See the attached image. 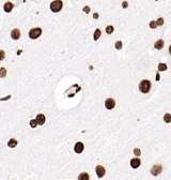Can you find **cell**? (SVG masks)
Masks as SVG:
<instances>
[{"label": "cell", "mask_w": 171, "mask_h": 180, "mask_svg": "<svg viewBox=\"0 0 171 180\" xmlns=\"http://www.w3.org/2000/svg\"><path fill=\"white\" fill-rule=\"evenodd\" d=\"M101 34H102L101 30H100V29H96L95 31H94V34H93V39H94V41H97V40L100 39Z\"/></svg>", "instance_id": "5bb4252c"}, {"label": "cell", "mask_w": 171, "mask_h": 180, "mask_svg": "<svg viewBox=\"0 0 171 180\" xmlns=\"http://www.w3.org/2000/svg\"><path fill=\"white\" fill-rule=\"evenodd\" d=\"M115 47H116V48H117V49H121V48H122V42H120V41L116 42Z\"/></svg>", "instance_id": "ffe728a7"}, {"label": "cell", "mask_w": 171, "mask_h": 180, "mask_svg": "<svg viewBox=\"0 0 171 180\" xmlns=\"http://www.w3.org/2000/svg\"><path fill=\"white\" fill-rule=\"evenodd\" d=\"M42 34V29L40 27H36V28H32L30 31H29V38L30 39H38V38Z\"/></svg>", "instance_id": "3957f363"}, {"label": "cell", "mask_w": 171, "mask_h": 180, "mask_svg": "<svg viewBox=\"0 0 171 180\" xmlns=\"http://www.w3.org/2000/svg\"><path fill=\"white\" fill-rule=\"evenodd\" d=\"M45 116L43 114H39L36 116V122H38V126H43L45 123Z\"/></svg>", "instance_id": "30bf717a"}, {"label": "cell", "mask_w": 171, "mask_h": 180, "mask_svg": "<svg viewBox=\"0 0 171 180\" xmlns=\"http://www.w3.org/2000/svg\"><path fill=\"white\" fill-rule=\"evenodd\" d=\"M164 120H165L166 123H170V122H171V115L170 114H166L165 117H164Z\"/></svg>", "instance_id": "2e32d148"}, {"label": "cell", "mask_w": 171, "mask_h": 180, "mask_svg": "<svg viewBox=\"0 0 171 180\" xmlns=\"http://www.w3.org/2000/svg\"><path fill=\"white\" fill-rule=\"evenodd\" d=\"M140 164H141V161H140V159H138V158L132 159V161H130V166H132L133 168H137V167H139Z\"/></svg>", "instance_id": "9c48e42d"}, {"label": "cell", "mask_w": 171, "mask_h": 180, "mask_svg": "<svg viewBox=\"0 0 171 180\" xmlns=\"http://www.w3.org/2000/svg\"><path fill=\"white\" fill-rule=\"evenodd\" d=\"M4 58H6V52H4L3 51H0V61L3 60Z\"/></svg>", "instance_id": "cb8c5ba5"}, {"label": "cell", "mask_w": 171, "mask_h": 180, "mask_svg": "<svg viewBox=\"0 0 171 180\" xmlns=\"http://www.w3.org/2000/svg\"><path fill=\"white\" fill-rule=\"evenodd\" d=\"M156 27H157V25H156V22L155 21H152L150 22V28L151 29H155Z\"/></svg>", "instance_id": "44dd1931"}, {"label": "cell", "mask_w": 171, "mask_h": 180, "mask_svg": "<svg viewBox=\"0 0 171 180\" xmlns=\"http://www.w3.org/2000/svg\"><path fill=\"white\" fill-rule=\"evenodd\" d=\"M162 172H163L162 165H154V166L152 167V169H151V174H152L153 176H158Z\"/></svg>", "instance_id": "277c9868"}, {"label": "cell", "mask_w": 171, "mask_h": 180, "mask_svg": "<svg viewBox=\"0 0 171 180\" xmlns=\"http://www.w3.org/2000/svg\"><path fill=\"white\" fill-rule=\"evenodd\" d=\"M151 89V82L148 81V79H143V81L140 82L139 84V90L142 93H148Z\"/></svg>", "instance_id": "6da1fadb"}, {"label": "cell", "mask_w": 171, "mask_h": 180, "mask_svg": "<svg viewBox=\"0 0 171 180\" xmlns=\"http://www.w3.org/2000/svg\"><path fill=\"white\" fill-rule=\"evenodd\" d=\"M63 8V2L61 0H55L50 3V10L54 12V13H58L62 10Z\"/></svg>", "instance_id": "7a4b0ae2"}, {"label": "cell", "mask_w": 171, "mask_h": 180, "mask_svg": "<svg viewBox=\"0 0 171 180\" xmlns=\"http://www.w3.org/2000/svg\"><path fill=\"white\" fill-rule=\"evenodd\" d=\"M115 106H116V101L113 99H111V98H109V99L105 101V107L107 109H112L115 108Z\"/></svg>", "instance_id": "5b68a950"}, {"label": "cell", "mask_w": 171, "mask_h": 180, "mask_svg": "<svg viewBox=\"0 0 171 180\" xmlns=\"http://www.w3.org/2000/svg\"><path fill=\"white\" fill-rule=\"evenodd\" d=\"M11 38L13 40H18L19 38H21V30L17 29V28L13 29L12 32H11Z\"/></svg>", "instance_id": "52a82bcc"}, {"label": "cell", "mask_w": 171, "mask_h": 180, "mask_svg": "<svg viewBox=\"0 0 171 180\" xmlns=\"http://www.w3.org/2000/svg\"><path fill=\"white\" fill-rule=\"evenodd\" d=\"M78 179L79 180H88L89 179V175L87 174V172H81V174L78 176Z\"/></svg>", "instance_id": "9a60e30c"}, {"label": "cell", "mask_w": 171, "mask_h": 180, "mask_svg": "<svg viewBox=\"0 0 171 180\" xmlns=\"http://www.w3.org/2000/svg\"><path fill=\"white\" fill-rule=\"evenodd\" d=\"M113 30H115V28H113L112 26H107V27H106V33H108V34L112 33Z\"/></svg>", "instance_id": "d6986e66"}, {"label": "cell", "mask_w": 171, "mask_h": 180, "mask_svg": "<svg viewBox=\"0 0 171 180\" xmlns=\"http://www.w3.org/2000/svg\"><path fill=\"white\" fill-rule=\"evenodd\" d=\"M158 70H159L160 72L166 71V70H167V66H166L165 63H159V64H158Z\"/></svg>", "instance_id": "ac0fdd59"}, {"label": "cell", "mask_w": 171, "mask_h": 180, "mask_svg": "<svg viewBox=\"0 0 171 180\" xmlns=\"http://www.w3.org/2000/svg\"><path fill=\"white\" fill-rule=\"evenodd\" d=\"M17 142L16 139H14V138H11L9 141V142H8V146L10 147V148H14V147H16L17 146Z\"/></svg>", "instance_id": "4fadbf2b"}, {"label": "cell", "mask_w": 171, "mask_h": 180, "mask_svg": "<svg viewBox=\"0 0 171 180\" xmlns=\"http://www.w3.org/2000/svg\"><path fill=\"white\" fill-rule=\"evenodd\" d=\"M163 24H164V19L162 18V17H160V18H158L157 21H156V25H157V26H162Z\"/></svg>", "instance_id": "7402d4cb"}, {"label": "cell", "mask_w": 171, "mask_h": 180, "mask_svg": "<svg viewBox=\"0 0 171 180\" xmlns=\"http://www.w3.org/2000/svg\"><path fill=\"white\" fill-rule=\"evenodd\" d=\"M164 45H165V42H164L163 40H158L157 42H155L154 47H155L156 49H158V51H159V49H162L163 47H164Z\"/></svg>", "instance_id": "7c38bea8"}, {"label": "cell", "mask_w": 171, "mask_h": 180, "mask_svg": "<svg viewBox=\"0 0 171 180\" xmlns=\"http://www.w3.org/2000/svg\"><path fill=\"white\" fill-rule=\"evenodd\" d=\"M123 8H127V2H126V1H123Z\"/></svg>", "instance_id": "4316f807"}, {"label": "cell", "mask_w": 171, "mask_h": 180, "mask_svg": "<svg viewBox=\"0 0 171 180\" xmlns=\"http://www.w3.org/2000/svg\"><path fill=\"white\" fill-rule=\"evenodd\" d=\"M38 126V122H36V120H31L30 121V127L31 128H35Z\"/></svg>", "instance_id": "603a6c76"}, {"label": "cell", "mask_w": 171, "mask_h": 180, "mask_svg": "<svg viewBox=\"0 0 171 180\" xmlns=\"http://www.w3.org/2000/svg\"><path fill=\"white\" fill-rule=\"evenodd\" d=\"M6 76H7V70L4 69V68H1V69H0V77L3 78V77H6Z\"/></svg>", "instance_id": "e0dca14e"}, {"label": "cell", "mask_w": 171, "mask_h": 180, "mask_svg": "<svg viewBox=\"0 0 171 180\" xmlns=\"http://www.w3.org/2000/svg\"><path fill=\"white\" fill-rule=\"evenodd\" d=\"M83 148H85V146H83L82 142H78L77 144L75 145V147H74V150H75L76 153H81V152L83 151Z\"/></svg>", "instance_id": "ba28073f"}, {"label": "cell", "mask_w": 171, "mask_h": 180, "mask_svg": "<svg viewBox=\"0 0 171 180\" xmlns=\"http://www.w3.org/2000/svg\"><path fill=\"white\" fill-rule=\"evenodd\" d=\"M134 153H135V156L139 157V156H140V154H141V152H140V149H138V148L134 149Z\"/></svg>", "instance_id": "d4e9b609"}, {"label": "cell", "mask_w": 171, "mask_h": 180, "mask_svg": "<svg viewBox=\"0 0 171 180\" xmlns=\"http://www.w3.org/2000/svg\"><path fill=\"white\" fill-rule=\"evenodd\" d=\"M83 12L89 13V12H90V8H89V7H85V8H83Z\"/></svg>", "instance_id": "484cf974"}, {"label": "cell", "mask_w": 171, "mask_h": 180, "mask_svg": "<svg viewBox=\"0 0 171 180\" xmlns=\"http://www.w3.org/2000/svg\"><path fill=\"white\" fill-rule=\"evenodd\" d=\"M13 3L12 2H6L4 3V6H3V10H4V12H7V13H10V12L13 10Z\"/></svg>", "instance_id": "8fae6325"}, {"label": "cell", "mask_w": 171, "mask_h": 180, "mask_svg": "<svg viewBox=\"0 0 171 180\" xmlns=\"http://www.w3.org/2000/svg\"><path fill=\"white\" fill-rule=\"evenodd\" d=\"M95 172H96V175H97V177L98 178H103L104 177V175H105V168H104L102 165H98V166H96V168H95Z\"/></svg>", "instance_id": "8992f818"}]
</instances>
